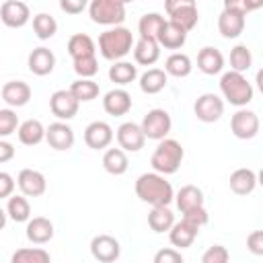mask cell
Returning <instances> with one entry per match:
<instances>
[{
	"label": "cell",
	"instance_id": "6da1fadb",
	"mask_svg": "<svg viewBox=\"0 0 263 263\" xmlns=\"http://www.w3.org/2000/svg\"><path fill=\"white\" fill-rule=\"evenodd\" d=\"M134 189H136V195L144 203H150L152 208L168 205L175 199L173 185L164 179V175H158V173H144V175H140L136 179Z\"/></svg>",
	"mask_w": 263,
	"mask_h": 263
},
{
	"label": "cell",
	"instance_id": "7a4b0ae2",
	"mask_svg": "<svg viewBox=\"0 0 263 263\" xmlns=\"http://www.w3.org/2000/svg\"><path fill=\"white\" fill-rule=\"evenodd\" d=\"M134 35L125 27H113L99 35V51L109 62H121L134 49Z\"/></svg>",
	"mask_w": 263,
	"mask_h": 263
},
{
	"label": "cell",
	"instance_id": "3957f363",
	"mask_svg": "<svg viewBox=\"0 0 263 263\" xmlns=\"http://www.w3.org/2000/svg\"><path fill=\"white\" fill-rule=\"evenodd\" d=\"M183 156H185L183 146L173 138H164L158 142L156 150L152 152L150 164H152L154 173H158V175H173L179 171Z\"/></svg>",
	"mask_w": 263,
	"mask_h": 263
},
{
	"label": "cell",
	"instance_id": "277c9868",
	"mask_svg": "<svg viewBox=\"0 0 263 263\" xmlns=\"http://www.w3.org/2000/svg\"><path fill=\"white\" fill-rule=\"evenodd\" d=\"M220 92L230 105L240 107V109L253 101V84L247 80L245 74H238V72H232V70L222 74Z\"/></svg>",
	"mask_w": 263,
	"mask_h": 263
},
{
	"label": "cell",
	"instance_id": "5b68a950",
	"mask_svg": "<svg viewBox=\"0 0 263 263\" xmlns=\"http://www.w3.org/2000/svg\"><path fill=\"white\" fill-rule=\"evenodd\" d=\"M88 16L97 25L121 27L125 21V2L121 0H92L88 4Z\"/></svg>",
	"mask_w": 263,
	"mask_h": 263
},
{
	"label": "cell",
	"instance_id": "8992f818",
	"mask_svg": "<svg viewBox=\"0 0 263 263\" xmlns=\"http://www.w3.org/2000/svg\"><path fill=\"white\" fill-rule=\"evenodd\" d=\"M164 10L168 14V21L179 25L187 33L191 29H195V25L199 21L197 4L193 0H166L164 2Z\"/></svg>",
	"mask_w": 263,
	"mask_h": 263
},
{
	"label": "cell",
	"instance_id": "52a82bcc",
	"mask_svg": "<svg viewBox=\"0 0 263 263\" xmlns=\"http://www.w3.org/2000/svg\"><path fill=\"white\" fill-rule=\"evenodd\" d=\"M142 132L148 140H164L173 127V119L164 109H150L142 119Z\"/></svg>",
	"mask_w": 263,
	"mask_h": 263
},
{
	"label": "cell",
	"instance_id": "ba28073f",
	"mask_svg": "<svg viewBox=\"0 0 263 263\" xmlns=\"http://www.w3.org/2000/svg\"><path fill=\"white\" fill-rule=\"evenodd\" d=\"M193 113L203 123H214L224 115V101L214 92H203L193 105Z\"/></svg>",
	"mask_w": 263,
	"mask_h": 263
},
{
	"label": "cell",
	"instance_id": "9c48e42d",
	"mask_svg": "<svg viewBox=\"0 0 263 263\" xmlns=\"http://www.w3.org/2000/svg\"><path fill=\"white\" fill-rule=\"evenodd\" d=\"M90 255L99 261V263H115L121 255V247L119 240L111 234H97L90 240Z\"/></svg>",
	"mask_w": 263,
	"mask_h": 263
},
{
	"label": "cell",
	"instance_id": "30bf717a",
	"mask_svg": "<svg viewBox=\"0 0 263 263\" xmlns=\"http://www.w3.org/2000/svg\"><path fill=\"white\" fill-rule=\"evenodd\" d=\"M230 129L238 140H251L259 134V117L255 111L238 109L230 117Z\"/></svg>",
	"mask_w": 263,
	"mask_h": 263
},
{
	"label": "cell",
	"instance_id": "8fae6325",
	"mask_svg": "<svg viewBox=\"0 0 263 263\" xmlns=\"http://www.w3.org/2000/svg\"><path fill=\"white\" fill-rule=\"evenodd\" d=\"M80 103L74 99V95L70 90H55L49 97V111L60 119V121H68L72 117H76Z\"/></svg>",
	"mask_w": 263,
	"mask_h": 263
},
{
	"label": "cell",
	"instance_id": "7c38bea8",
	"mask_svg": "<svg viewBox=\"0 0 263 263\" xmlns=\"http://www.w3.org/2000/svg\"><path fill=\"white\" fill-rule=\"evenodd\" d=\"M117 144L121 150L125 152H138L144 148L146 144V136L142 132V125L134 123V121H125L117 127Z\"/></svg>",
	"mask_w": 263,
	"mask_h": 263
},
{
	"label": "cell",
	"instance_id": "4fadbf2b",
	"mask_svg": "<svg viewBox=\"0 0 263 263\" xmlns=\"http://www.w3.org/2000/svg\"><path fill=\"white\" fill-rule=\"evenodd\" d=\"M0 18H2V23H4L6 27H10V29H21V27H25V25L29 23L31 10H29V6H27L25 2H21V0H6V2H2V6H0Z\"/></svg>",
	"mask_w": 263,
	"mask_h": 263
},
{
	"label": "cell",
	"instance_id": "5bb4252c",
	"mask_svg": "<svg viewBox=\"0 0 263 263\" xmlns=\"http://www.w3.org/2000/svg\"><path fill=\"white\" fill-rule=\"evenodd\" d=\"M115 134L107 121H92L84 129V144L92 150H105L113 142Z\"/></svg>",
	"mask_w": 263,
	"mask_h": 263
},
{
	"label": "cell",
	"instance_id": "9a60e30c",
	"mask_svg": "<svg viewBox=\"0 0 263 263\" xmlns=\"http://www.w3.org/2000/svg\"><path fill=\"white\" fill-rule=\"evenodd\" d=\"M16 185L25 197H41L47 189L45 175L35 168H23L16 177Z\"/></svg>",
	"mask_w": 263,
	"mask_h": 263
},
{
	"label": "cell",
	"instance_id": "2e32d148",
	"mask_svg": "<svg viewBox=\"0 0 263 263\" xmlns=\"http://www.w3.org/2000/svg\"><path fill=\"white\" fill-rule=\"evenodd\" d=\"M45 140L47 144L53 148V150H70L74 146V129L66 123V121H55V123H49L47 127V134H45Z\"/></svg>",
	"mask_w": 263,
	"mask_h": 263
},
{
	"label": "cell",
	"instance_id": "e0dca14e",
	"mask_svg": "<svg viewBox=\"0 0 263 263\" xmlns=\"http://www.w3.org/2000/svg\"><path fill=\"white\" fill-rule=\"evenodd\" d=\"M0 95L8 107H25L31 101V86L23 80H10L2 84Z\"/></svg>",
	"mask_w": 263,
	"mask_h": 263
},
{
	"label": "cell",
	"instance_id": "ac0fdd59",
	"mask_svg": "<svg viewBox=\"0 0 263 263\" xmlns=\"http://www.w3.org/2000/svg\"><path fill=\"white\" fill-rule=\"evenodd\" d=\"M103 109H105V113H109L113 117L127 115L129 109H132V95L127 90H123V88H113V90L105 92Z\"/></svg>",
	"mask_w": 263,
	"mask_h": 263
},
{
	"label": "cell",
	"instance_id": "d6986e66",
	"mask_svg": "<svg viewBox=\"0 0 263 263\" xmlns=\"http://www.w3.org/2000/svg\"><path fill=\"white\" fill-rule=\"evenodd\" d=\"M197 234H199V226H195L193 222L181 218L171 228L168 238H171V245L173 247H177V249H189L193 245V240L197 238Z\"/></svg>",
	"mask_w": 263,
	"mask_h": 263
},
{
	"label": "cell",
	"instance_id": "ffe728a7",
	"mask_svg": "<svg viewBox=\"0 0 263 263\" xmlns=\"http://www.w3.org/2000/svg\"><path fill=\"white\" fill-rule=\"evenodd\" d=\"M245 16L230 10V8H222L220 16H218V31L224 39H236L242 31H245Z\"/></svg>",
	"mask_w": 263,
	"mask_h": 263
},
{
	"label": "cell",
	"instance_id": "44dd1931",
	"mask_svg": "<svg viewBox=\"0 0 263 263\" xmlns=\"http://www.w3.org/2000/svg\"><path fill=\"white\" fill-rule=\"evenodd\" d=\"M29 70L35 74V76H47L53 72L55 68V55L51 49L47 47H35L31 53H29Z\"/></svg>",
	"mask_w": 263,
	"mask_h": 263
},
{
	"label": "cell",
	"instance_id": "7402d4cb",
	"mask_svg": "<svg viewBox=\"0 0 263 263\" xmlns=\"http://www.w3.org/2000/svg\"><path fill=\"white\" fill-rule=\"evenodd\" d=\"M27 238L33 245H45L53 238V224L45 216H35L27 222Z\"/></svg>",
	"mask_w": 263,
	"mask_h": 263
},
{
	"label": "cell",
	"instance_id": "603a6c76",
	"mask_svg": "<svg viewBox=\"0 0 263 263\" xmlns=\"http://www.w3.org/2000/svg\"><path fill=\"white\" fill-rule=\"evenodd\" d=\"M197 68L203 74H208V76L220 74L224 70V55H222V51L216 49V47H210V45L199 49V53H197Z\"/></svg>",
	"mask_w": 263,
	"mask_h": 263
},
{
	"label": "cell",
	"instance_id": "cb8c5ba5",
	"mask_svg": "<svg viewBox=\"0 0 263 263\" xmlns=\"http://www.w3.org/2000/svg\"><path fill=\"white\" fill-rule=\"evenodd\" d=\"M175 201H177V208L181 210V214L199 210V208H203V191L195 185H185L175 195Z\"/></svg>",
	"mask_w": 263,
	"mask_h": 263
},
{
	"label": "cell",
	"instance_id": "d4e9b609",
	"mask_svg": "<svg viewBox=\"0 0 263 263\" xmlns=\"http://www.w3.org/2000/svg\"><path fill=\"white\" fill-rule=\"evenodd\" d=\"M187 41V31H183L179 25L166 21L158 35V45L164 49H181Z\"/></svg>",
	"mask_w": 263,
	"mask_h": 263
},
{
	"label": "cell",
	"instance_id": "484cf974",
	"mask_svg": "<svg viewBox=\"0 0 263 263\" xmlns=\"http://www.w3.org/2000/svg\"><path fill=\"white\" fill-rule=\"evenodd\" d=\"M160 58V45L152 39H138L134 45V60L140 66H154Z\"/></svg>",
	"mask_w": 263,
	"mask_h": 263
},
{
	"label": "cell",
	"instance_id": "4316f807",
	"mask_svg": "<svg viewBox=\"0 0 263 263\" xmlns=\"http://www.w3.org/2000/svg\"><path fill=\"white\" fill-rule=\"evenodd\" d=\"M230 189L236 193V195H249L255 191V187L259 185L257 183V173L251 171V168H236L232 175H230Z\"/></svg>",
	"mask_w": 263,
	"mask_h": 263
},
{
	"label": "cell",
	"instance_id": "83f0119b",
	"mask_svg": "<svg viewBox=\"0 0 263 263\" xmlns=\"http://www.w3.org/2000/svg\"><path fill=\"white\" fill-rule=\"evenodd\" d=\"M68 53L72 60H80L86 55H97V43L86 33H74L68 39Z\"/></svg>",
	"mask_w": 263,
	"mask_h": 263
},
{
	"label": "cell",
	"instance_id": "f1b7e54d",
	"mask_svg": "<svg viewBox=\"0 0 263 263\" xmlns=\"http://www.w3.org/2000/svg\"><path fill=\"white\" fill-rule=\"evenodd\" d=\"M45 134H47V127H43L39 119H27L18 127V142L25 146H37L39 142L45 140Z\"/></svg>",
	"mask_w": 263,
	"mask_h": 263
},
{
	"label": "cell",
	"instance_id": "f546056e",
	"mask_svg": "<svg viewBox=\"0 0 263 263\" xmlns=\"http://www.w3.org/2000/svg\"><path fill=\"white\" fill-rule=\"evenodd\" d=\"M166 82H168V74L160 68H150L140 76V88L146 95H158L160 90H164Z\"/></svg>",
	"mask_w": 263,
	"mask_h": 263
},
{
	"label": "cell",
	"instance_id": "4dcf8cb0",
	"mask_svg": "<svg viewBox=\"0 0 263 263\" xmlns=\"http://www.w3.org/2000/svg\"><path fill=\"white\" fill-rule=\"evenodd\" d=\"M129 166V160H127V154L125 150L121 148H107L105 154H103V168L109 173V175H123Z\"/></svg>",
	"mask_w": 263,
	"mask_h": 263
},
{
	"label": "cell",
	"instance_id": "1f68e13d",
	"mask_svg": "<svg viewBox=\"0 0 263 263\" xmlns=\"http://www.w3.org/2000/svg\"><path fill=\"white\" fill-rule=\"evenodd\" d=\"M148 226H150L156 234L171 232V228L175 226V214L168 210V205L152 208L150 214H148Z\"/></svg>",
	"mask_w": 263,
	"mask_h": 263
},
{
	"label": "cell",
	"instance_id": "d6a6232c",
	"mask_svg": "<svg viewBox=\"0 0 263 263\" xmlns=\"http://www.w3.org/2000/svg\"><path fill=\"white\" fill-rule=\"evenodd\" d=\"M164 16L158 14V12H146L140 23H138V33H140V39H152V41H158V35H160V29L164 25Z\"/></svg>",
	"mask_w": 263,
	"mask_h": 263
},
{
	"label": "cell",
	"instance_id": "836d02e7",
	"mask_svg": "<svg viewBox=\"0 0 263 263\" xmlns=\"http://www.w3.org/2000/svg\"><path fill=\"white\" fill-rule=\"evenodd\" d=\"M191 70H193L191 58L187 53H181V51L171 53L164 62V72L168 76H175V78H185V76L191 74Z\"/></svg>",
	"mask_w": 263,
	"mask_h": 263
},
{
	"label": "cell",
	"instance_id": "e575fe53",
	"mask_svg": "<svg viewBox=\"0 0 263 263\" xmlns=\"http://www.w3.org/2000/svg\"><path fill=\"white\" fill-rule=\"evenodd\" d=\"M68 90L74 95V99H76L78 103L95 101V99L99 97V92H101L99 84H97L95 80H90V78H78V80H74Z\"/></svg>",
	"mask_w": 263,
	"mask_h": 263
},
{
	"label": "cell",
	"instance_id": "d590c367",
	"mask_svg": "<svg viewBox=\"0 0 263 263\" xmlns=\"http://www.w3.org/2000/svg\"><path fill=\"white\" fill-rule=\"evenodd\" d=\"M138 78V68L132 64V62H115L111 68H109V80L119 84V86H125L129 82H134Z\"/></svg>",
	"mask_w": 263,
	"mask_h": 263
},
{
	"label": "cell",
	"instance_id": "8d00e7d4",
	"mask_svg": "<svg viewBox=\"0 0 263 263\" xmlns=\"http://www.w3.org/2000/svg\"><path fill=\"white\" fill-rule=\"evenodd\" d=\"M6 216L14 222H29L31 220V205L25 195H12L6 201Z\"/></svg>",
	"mask_w": 263,
	"mask_h": 263
},
{
	"label": "cell",
	"instance_id": "74e56055",
	"mask_svg": "<svg viewBox=\"0 0 263 263\" xmlns=\"http://www.w3.org/2000/svg\"><path fill=\"white\" fill-rule=\"evenodd\" d=\"M10 263H51V257L41 247H25L12 253Z\"/></svg>",
	"mask_w": 263,
	"mask_h": 263
},
{
	"label": "cell",
	"instance_id": "f35d334b",
	"mask_svg": "<svg viewBox=\"0 0 263 263\" xmlns=\"http://www.w3.org/2000/svg\"><path fill=\"white\" fill-rule=\"evenodd\" d=\"M58 31V23L51 14L47 12H39L33 16V33L37 35V39L45 41V39H51Z\"/></svg>",
	"mask_w": 263,
	"mask_h": 263
},
{
	"label": "cell",
	"instance_id": "ab89813d",
	"mask_svg": "<svg viewBox=\"0 0 263 263\" xmlns=\"http://www.w3.org/2000/svg\"><path fill=\"white\" fill-rule=\"evenodd\" d=\"M251 64H253V55H251V49L247 45L238 43L230 49V68H232V72L242 74L251 68Z\"/></svg>",
	"mask_w": 263,
	"mask_h": 263
},
{
	"label": "cell",
	"instance_id": "60d3db41",
	"mask_svg": "<svg viewBox=\"0 0 263 263\" xmlns=\"http://www.w3.org/2000/svg\"><path fill=\"white\" fill-rule=\"evenodd\" d=\"M72 66H74V72L80 76V78H90L99 72V62H97V55H86V58H80V60H72Z\"/></svg>",
	"mask_w": 263,
	"mask_h": 263
},
{
	"label": "cell",
	"instance_id": "b9f144b4",
	"mask_svg": "<svg viewBox=\"0 0 263 263\" xmlns=\"http://www.w3.org/2000/svg\"><path fill=\"white\" fill-rule=\"evenodd\" d=\"M16 127H21L16 113H14L12 109H0V136L6 138V136H10V134L18 132Z\"/></svg>",
	"mask_w": 263,
	"mask_h": 263
},
{
	"label": "cell",
	"instance_id": "7bdbcfd3",
	"mask_svg": "<svg viewBox=\"0 0 263 263\" xmlns=\"http://www.w3.org/2000/svg\"><path fill=\"white\" fill-rule=\"evenodd\" d=\"M228 259H230L228 249L222 245H212L201 255V263H228Z\"/></svg>",
	"mask_w": 263,
	"mask_h": 263
},
{
	"label": "cell",
	"instance_id": "ee69618b",
	"mask_svg": "<svg viewBox=\"0 0 263 263\" xmlns=\"http://www.w3.org/2000/svg\"><path fill=\"white\" fill-rule=\"evenodd\" d=\"M261 6H263V0H259V2H249V0H226V2H224V8H230V10H234V12L242 14V16H247L251 10H257V8H261Z\"/></svg>",
	"mask_w": 263,
	"mask_h": 263
},
{
	"label": "cell",
	"instance_id": "f6af8a7d",
	"mask_svg": "<svg viewBox=\"0 0 263 263\" xmlns=\"http://www.w3.org/2000/svg\"><path fill=\"white\" fill-rule=\"evenodd\" d=\"M152 263H185V261H183V257H181V253H179L177 249L166 247V249L156 251V255H154V261H152Z\"/></svg>",
	"mask_w": 263,
	"mask_h": 263
},
{
	"label": "cell",
	"instance_id": "bcb514c9",
	"mask_svg": "<svg viewBox=\"0 0 263 263\" xmlns=\"http://www.w3.org/2000/svg\"><path fill=\"white\" fill-rule=\"evenodd\" d=\"M247 249H249L253 255L263 257V230H253V232L247 236Z\"/></svg>",
	"mask_w": 263,
	"mask_h": 263
},
{
	"label": "cell",
	"instance_id": "7dc6e473",
	"mask_svg": "<svg viewBox=\"0 0 263 263\" xmlns=\"http://www.w3.org/2000/svg\"><path fill=\"white\" fill-rule=\"evenodd\" d=\"M60 8L66 14H80L86 8V0H62L60 2Z\"/></svg>",
	"mask_w": 263,
	"mask_h": 263
},
{
	"label": "cell",
	"instance_id": "c3c4849f",
	"mask_svg": "<svg viewBox=\"0 0 263 263\" xmlns=\"http://www.w3.org/2000/svg\"><path fill=\"white\" fill-rule=\"evenodd\" d=\"M12 189H14V179H12L6 171H2V173H0V197H2V199L12 197V195H10Z\"/></svg>",
	"mask_w": 263,
	"mask_h": 263
},
{
	"label": "cell",
	"instance_id": "681fc988",
	"mask_svg": "<svg viewBox=\"0 0 263 263\" xmlns=\"http://www.w3.org/2000/svg\"><path fill=\"white\" fill-rule=\"evenodd\" d=\"M12 156H14V146H12L10 142H6V140H0V162L4 164V162H8Z\"/></svg>",
	"mask_w": 263,
	"mask_h": 263
},
{
	"label": "cell",
	"instance_id": "f907efd6",
	"mask_svg": "<svg viewBox=\"0 0 263 263\" xmlns=\"http://www.w3.org/2000/svg\"><path fill=\"white\" fill-rule=\"evenodd\" d=\"M255 82H257V88H259V92L263 95V68L257 72V76H255Z\"/></svg>",
	"mask_w": 263,
	"mask_h": 263
},
{
	"label": "cell",
	"instance_id": "816d5d0a",
	"mask_svg": "<svg viewBox=\"0 0 263 263\" xmlns=\"http://www.w3.org/2000/svg\"><path fill=\"white\" fill-rule=\"evenodd\" d=\"M257 183H259V185L263 187V168H261V171L257 173Z\"/></svg>",
	"mask_w": 263,
	"mask_h": 263
}]
</instances>
